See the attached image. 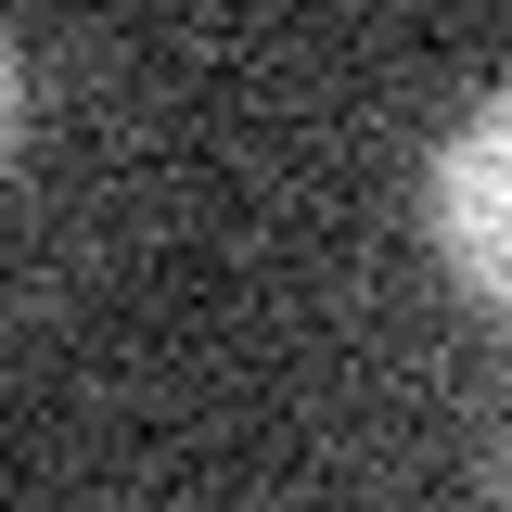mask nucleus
Wrapping results in <instances>:
<instances>
[{
    "label": "nucleus",
    "instance_id": "obj_1",
    "mask_svg": "<svg viewBox=\"0 0 512 512\" xmlns=\"http://www.w3.org/2000/svg\"><path fill=\"white\" fill-rule=\"evenodd\" d=\"M423 218H436V256L461 269V295L512 320V77H500V90H487V103H474V116L436 141Z\"/></svg>",
    "mask_w": 512,
    "mask_h": 512
}]
</instances>
